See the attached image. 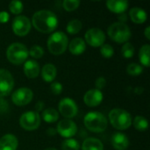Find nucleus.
<instances>
[{"label": "nucleus", "instance_id": "21", "mask_svg": "<svg viewBox=\"0 0 150 150\" xmlns=\"http://www.w3.org/2000/svg\"><path fill=\"white\" fill-rule=\"evenodd\" d=\"M56 74H57V71H56V68L54 65L51 64V63H48V64H46L42 69H41V76H42V79L47 83H50L52 81L54 80L55 76H56Z\"/></svg>", "mask_w": 150, "mask_h": 150}, {"label": "nucleus", "instance_id": "16", "mask_svg": "<svg viewBox=\"0 0 150 150\" xmlns=\"http://www.w3.org/2000/svg\"><path fill=\"white\" fill-rule=\"evenodd\" d=\"M18 142L16 136L8 134L0 139V150H17Z\"/></svg>", "mask_w": 150, "mask_h": 150}, {"label": "nucleus", "instance_id": "6", "mask_svg": "<svg viewBox=\"0 0 150 150\" xmlns=\"http://www.w3.org/2000/svg\"><path fill=\"white\" fill-rule=\"evenodd\" d=\"M27 47L21 43H12L10 45L6 51L7 59L14 65H19L23 63L28 57Z\"/></svg>", "mask_w": 150, "mask_h": 150}, {"label": "nucleus", "instance_id": "12", "mask_svg": "<svg viewBox=\"0 0 150 150\" xmlns=\"http://www.w3.org/2000/svg\"><path fill=\"white\" fill-rule=\"evenodd\" d=\"M33 97V94L32 90L23 87V88L18 89L17 91L13 92V94L11 95V100L16 105L23 106V105L29 104L32 101Z\"/></svg>", "mask_w": 150, "mask_h": 150}, {"label": "nucleus", "instance_id": "35", "mask_svg": "<svg viewBox=\"0 0 150 150\" xmlns=\"http://www.w3.org/2000/svg\"><path fill=\"white\" fill-rule=\"evenodd\" d=\"M105 84H106V80H105V78L103 77V76L98 77V78L96 80V82H95V85H96V87H97V90H98V91H100V90H102L103 88H105Z\"/></svg>", "mask_w": 150, "mask_h": 150}, {"label": "nucleus", "instance_id": "4", "mask_svg": "<svg viewBox=\"0 0 150 150\" xmlns=\"http://www.w3.org/2000/svg\"><path fill=\"white\" fill-rule=\"evenodd\" d=\"M109 37L117 43H126L131 38V30L124 22H115L107 30Z\"/></svg>", "mask_w": 150, "mask_h": 150}, {"label": "nucleus", "instance_id": "5", "mask_svg": "<svg viewBox=\"0 0 150 150\" xmlns=\"http://www.w3.org/2000/svg\"><path fill=\"white\" fill-rule=\"evenodd\" d=\"M68 37L62 32H55L47 40V47L51 54L54 55L62 54L68 47Z\"/></svg>", "mask_w": 150, "mask_h": 150}, {"label": "nucleus", "instance_id": "23", "mask_svg": "<svg viewBox=\"0 0 150 150\" xmlns=\"http://www.w3.org/2000/svg\"><path fill=\"white\" fill-rule=\"evenodd\" d=\"M42 119L47 123H54L59 119V113L53 108H47L42 112Z\"/></svg>", "mask_w": 150, "mask_h": 150}, {"label": "nucleus", "instance_id": "1", "mask_svg": "<svg viewBox=\"0 0 150 150\" xmlns=\"http://www.w3.org/2000/svg\"><path fill=\"white\" fill-rule=\"evenodd\" d=\"M32 23L34 28L39 32L43 33H50L57 27L58 18L53 11L41 10L33 14Z\"/></svg>", "mask_w": 150, "mask_h": 150}, {"label": "nucleus", "instance_id": "25", "mask_svg": "<svg viewBox=\"0 0 150 150\" xmlns=\"http://www.w3.org/2000/svg\"><path fill=\"white\" fill-rule=\"evenodd\" d=\"M82 22L79 19H72L67 25V31L70 34H76L82 29Z\"/></svg>", "mask_w": 150, "mask_h": 150}, {"label": "nucleus", "instance_id": "41", "mask_svg": "<svg viewBox=\"0 0 150 150\" xmlns=\"http://www.w3.org/2000/svg\"><path fill=\"white\" fill-rule=\"evenodd\" d=\"M45 150H57V149H55L54 148H48V149H45Z\"/></svg>", "mask_w": 150, "mask_h": 150}, {"label": "nucleus", "instance_id": "11", "mask_svg": "<svg viewBox=\"0 0 150 150\" xmlns=\"http://www.w3.org/2000/svg\"><path fill=\"white\" fill-rule=\"evenodd\" d=\"M85 41L91 47H101L104 45V42L105 40V35L102 30L99 28H91L89 29L85 35Z\"/></svg>", "mask_w": 150, "mask_h": 150}, {"label": "nucleus", "instance_id": "13", "mask_svg": "<svg viewBox=\"0 0 150 150\" xmlns=\"http://www.w3.org/2000/svg\"><path fill=\"white\" fill-rule=\"evenodd\" d=\"M56 132L64 138H71L76 135L77 132V127L71 120H62L59 121L56 128Z\"/></svg>", "mask_w": 150, "mask_h": 150}, {"label": "nucleus", "instance_id": "20", "mask_svg": "<svg viewBox=\"0 0 150 150\" xmlns=\"http://www.w3.org/2000/svg\"><path fill=\"white\" fill-rule=\"evenodd\" d=\"M129 16L134 23L142 24L147 20V13L144 10L139 7H134L129 11Z\"/></svg>", "mask_w": 150, "mask_h": 150}, {"label": "nucleus", "instance_id": "26", "mask_svg": "<svg viewBox=\"0 0 150 150\" xmlns=\"http://www.w3.org/2000/svg\"><path fill=\"white\" fill-rule=\"evenodd\" d=\"M134 127H135V129L142 132V131H145V130L148 129L149 122H148V120L144 117L137 116L134 120Z\"/></svg>", "mask_w": 150, "mask_h": 150}, {"label": "nucleus", "instance_id": "22", "mask_svg": "<svg viewBox=\"0 0 150 150\" xmlns=\"http://www.w3.org/2000/svg\"><path fill=\"white\" fill-rule=\"evenodd\" d=\"M82 150H104V146L98 139L88 138L83 142Z\"/></svg>", "mask_w": 150, "mask_h": 150}, {"label": "nucleus", "instance_id": "31", "mask_svg": "<svg viewBox=\"0 0 150 150\" xmlns=\"http://www.w3.org/2000/svg\"><path fill=\"white\" fill-rule=\"evenodd\" d=\"M63 8L68 11H75L80 5V2L77 0H64L62 3Z\"/></svg>", "mask_w": 150, "mask_h": 150}, {"label": "nucleus", "instance_id": "3", "mask_svg": "<svg viewBox=\"0 0 150 150\" xmlns=\"http://www.w3.org/2000/svg\"><path fill=\"white\" fill-rule=\"evenodd\" d=\"M109 120L112 126L118 130H126L132 124V118L129 112L120 108L112 109L110 112Z\"/></svg>", "mask_w": 150, "mask_h": 150}, {"label": "nucleus", "instance_id": "27", "mask_svg": "<svg viewBox=\"0 0 150 150\" xmlns=\"http://www.w3.org/2000/svg\"><path fill=\"white\" fill-rule=\"evenodd\" d=\"M62 150H79L80 145L75 139H67L62 144Z\"/></svg>", "mask_w": 150, "mask_h": 150}, {"label": "nucleus", "instance_id": "37", "mask_svg": "<svg viewBox=\"0 0 150 150\" xmlns=\"http://www.w3.org/2000/svg\"><path fill=\"white\" fill-rule=\"evenodd\" d=\"M10 18V15L6 11L0 12V23H7Z\"/></svg>", "mask_w": 150, "mask_h": 150}, {"label": "nucleus", "instance_id": "38", "mask_svg": "<svg viewBox=\"0 0 150 150\" xmlns=\"http://www.w3.org/2000/svg\"><path fill=\"white\" fill-rule=\"evenodd\" d=\"M43 106H44V103L42 101H39L37 104H36V106H35V109H36V112H40L42 111L43 109Z\"/></svg>", "mask_w": 150, "mask_h": 150}, {"label": "nucleus", "instance_id": "14", "mask_svg": "<svg viewBox=\"0 0 150 150\" xmlns=\"http://www.w3.org/2000/svg\"><path fill=\"white\" fill-rule=\"evenodd\" d=\"M83 101L90 107L98 106L103 101V93L97 89H91L85 93Z\"/></svg>", "mask_w": 150, "mask_h": 150}, {"label": "nucleus", "instance_id": "32", "mask_svg": "<svg viewBox=\"0 0 150 150\" xmlns=\"http://www.w3.org/2000/svg\"><path fill=\"white\" fill-rule=\"evenodd\" d=\"M30 54V55L33 57V58H35V59H39V58H41L44 54V50L43 48L40 47V46H33L30 49V51L28 52Z\"/></svg>", "mask_w": 150, "mask_h": 150}, {"label": "nucleus", "instance_id": "28", "mask_svg": "<svg viewBox=\"0 0 150 150\" xmlns=\"http://www.w3.org/2000/svg\"><path fill=\"white\" fill-rule=\"evenodd\" d=\"M121 54H123V56L125 58H132L134 54V46L129 43V42H126L123 47H122V49H121Z\"/></svg>", "mask_w": 150, "mask_h": 150}, {"label": "nucleus", "instance_id": "10", "mask_svg": "<svg viewBox=\"0 0 150 150\" xmlns=\"http://www.w3.org/2000/svg\"><path fill=\"white\" fill-rule=\"evenodd\" d=\"M12 30L18 36H25L31 30V22L25 16H17L12 21Z\"/></svg>", "mask_w": 150, "mask_h": 150}, {"label": "nucleus", "instance_id": "24", "mask_svg": "<svg viewBox=\"0 0 150 150\" xmlns=\"http://www.w3.org/2000/svg\"><path fill=\"white\" fill-rule=\"evenodd\" d=\"M149 45H144L141 47L139 52V57L142 64L145 67H149L150 60H149Z\"/></svg>", "mask_w": 150, "mask_h": 150}, {"label": "nucleus", "instance_id": "15", "mask_svg": "<svg viewBox=\"0 0 150 150\" xmlns=\"http://www.w3.org/2000/svg\"><path fill=\"white\" fill-rule=\"evenodd\" d=\"M112 147L117 150H126L129 146V140L126 134L117 132L112 137Z\"/></svg>", "mask_w": 150, "mask_h": 150}, {"label": "nucleus", "instance_id": "7", "mask_svg": "<svg viewBox=\"0 0 150 150\" xmlns=\"http://www.w3.org/2000/svg\"><path fill=\"white\" fill-rule=\"evenodd\" d=\"M19 124L22 128L27 131L37 129L40 125V118L38 112L29 111L23 113L19 119Z\"/></svg>", "mask_w": 150, "mask_h": 150}, {"label": "nucleus", "instance_id": "19", "mask_svg": "<svg viewBox=\"0 0 150 150\" xmlns=\"http://www.w3.org/2000/svg\"><path fill=\"white\" fill-rule=\"evenodd\" d=\"M86 49L85 41L81 38H75L69 43V51L75 55H79L83 54Z\"/></svg>", "mask_w": 150, "mask_h": 150}, {"label": "nucleus", "instance_id": "18", "mask_svg": "<svg viewBox=\"0 0 150 150\" xmlns=\"http://www.w3.org/2000/svg\"><path fill=\"white\" fill-rule=\"evenodd\" d=\"M106 6L111 11L122 14L128 8V2L125 0H110L106 2Z\"/></svg>", "mask_w": 150, "mask_h": 150}, {"label": "nucleus", "instance_id": "40", "mask_svg": "<svg viewBox=\"0 0 150 150\" xmlns=\"http://www.w3.org/2000/svg\"><path fill=\"white\" fill-rule=\"evenodd\" d=\"M47 134H48L49 135H54V134H56V131H55L54 129H53V128H49V129L47 130Z\"/></svg>", "mask_w": 150, "mask_h": 150}, {"label": "nucleus", "instance_id": "33", "mask_svg": "<svg viewBox=\"0 0 150 150\" xmlns=\"http://www.w3.org/2000/svg\"><path fill=\"white\" fill-rule=\"evenodd\" d=\"M100 53L105 58H111L114 54V50L110 44H104L101 46Z\"/></svg>", "mask_w": 150, "mask_h": 150}, {"label": "nucleus", "instance_id": "39", "mask_svg": "<svg viewBox=\"0 0 150 150\" xmlns=\"http://www.w3.org/2000/svg\"><path fill=\"white\" fill-rule=\"evenodd\" d=\"M144 33H145L146 38H147L148 40H150V26H147V27H146Z\"/></svg>", "mask_w": 150, "mask_h": 150}, {"label": "nucleus", "instance_id": "36", "mask_svg": "<svg viewBox=\"0 0 150 150\" xmlns=\"http://www.w3.org/2000/svg\"><path fill=\"white\" fill-rule=\"evenodd\" d=\"M8 110H9V105L7 101L2 97H0V113H5L8 112Z\"/></svg>", "mask_w": 150, "mask_h": 150}, {"label": "nucleus", "instance_id": "9", "mask_svg": "<svg viewBox=\"0 0 150 150\" xmlns=\"http://www.w3.org/2000/svg\"><path fill=\"white\" fill-rule=\"evenodd\" d=\"M58 108H59V112H61V114L68 120L75 117L78 112V108H77L76 102L69 98H62L59 102Z\"/></svg>", "mask_w": 150, "mask_h": 150}, {"label": "nucleus", "instance_id": "8", "mask_svg": "<svg viewBox=\"0 0 150 150\" xmlns=\"http://www.w3.org/2000/svg\"><path fill=\"white\" fill-rule=\"evenodd\" d=\"M13 87L14 80L11 74L4 69H0V97L4 98L10 95Z\"/></svg>", "mask_w": 150, "mask_h": 150}, {"label": "nucleus", "instance_id": "30", "mask_svg": "<svg viewBox=\"0 0 150 150\" xmlns=\"http://www.w3.org/2000/svg\"><path fill=\"white\" fill-rule=\"evenodd\" d=\"M9 9L13 14H19L23 11V4L20 1L13 0L9 4Z\"/></svg>", "mask_w": 150, "mask_h": 150}, {"label": "nucleus", "instance_id": "2", "mask_svg": "<svg viewBox=\"0 0 150 150\" xmlns=\"http://www.w3.org/2000/svg\"><path fill=\"white\" fill-rule=\"evenodd\" d=\"M84 125L91 132L101 133L107 127V120L101 112H90L84 117Z\"/></svg>", "mask_w": 150, "mask_h": 150}, {"label": "nucleus", "instance_id": "17", "mask_svg": "<svg viewBox=\"0 0 150 150\" xmlns=\"http://www.w3.org/2000/svg\"><path fill=\"white\" fill-rule=\"evenodd\" d=\"M24 73L28 78H35L40 73V65L34 60H28L24 64Z\"/></svg>", "mask_w": 150, "mask_h": 150}, {"label": "nucleus", "instance_id": "29", "mask_svg": "<svg viewBox=\"0 0 150 150\" xmlns=\"http://www.w3.org/2000/svg\"><path fill=\"white\" fill-rule=\"evenodd\" d=\"M142 70H143L142 67L140 64L134 62L130 63L127 68V72L130 76H139L140 74H142Z\"/></svg>", "mask_w": 150, "mask_h": 150}, {"label": "nucleus", "instance_id": "34", "mask_svg": "<svg viewBox=\"0 0 150 150\" xmlns=\"http://www.w3.org/2000/svg\"><path fill=\"white\" fill-rule=\"evenodd\" d=\"M50 90L53 94L54 95H60L62 91V85L61 83H53L50 86Z\"/></svg>", "mask_w": 150, "mask_h": 150}]
</instances>
